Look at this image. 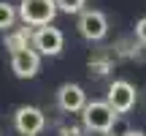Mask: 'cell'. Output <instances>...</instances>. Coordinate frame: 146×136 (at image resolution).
<instances>
[{
    "instance_id": "8",
    "label": "cell",
    "mask_w": 146,
    "mask_h": 136,
    "mask_svg": "<svg viewBox=\"0 0 146 136\" xmlns=\"http://www.w3.org/2000/svg\"><path fill=\"white\" fill-rule=\"evenodd\" d=\"M57 104L62 112H68V114H76V112H81L84 106H87V93H84V87H78V84H62V87L57 90Z\"/></svg>"
},
{
    "instance_id": "4",
    "label": "cell",
    "mask_w": 146,
    "mask_h": 136,
    "mask_svg": "<svg viewBox=\"0 0 146 136\" xmlns=\"http://www.w3.org/2000/svg\"><path fill=\"white\" fill-rule=\"evenodd\" d=\"M30 46L35 49L38 55L54 57V55H60V52H62V46H65V36H62V30H60V27L46 25V27H38V30L33 33Z\"/></svg>"
},
{
    "instance_id": "6",
    "label": "cell",
    "mask_w": 146,
    "mask_h": 136,
    "mask_svg": "<svg viewBox=\"0 0 146 136\" xmlns=\"http://www.w3.org/2000/svg\"><path fill=\"white\" fill-rule=\"evenodd\" d=\"M14 125L22 136H35L46 128V114L38 106H19L14 114Z\"/></svg>"
},
{
    "instance_id": "15",
    "label": "cell",
    "mask_w": 146,
    "mask_h": 136,
    "mask_svg": "<svg viewBox=\"0 0 146 136\" xmlns=\"http://www.w3.org/2000/svg\"><path fill=\"white\" fill-rule=\"evenodd\" d=\"M125 136H146V133H143V131H127Z\"/></svg>"
},
{
    "instance_id": "10",
    "label": "cell",
    "mask_w": 146,
    "mask_h": 136,
    "mask_svg": "<svg viewBox=\"0 0 146 136\" xmlns=\"http://www.w3.org/2000/svg\"><path fill=\"white\" fill-rule=\"evenodd\" d=\"M16 22V8L5 0H0V30H11Z\"/></svg>"
},
{
    "instance_id": "14",
    "label": "cell",
    "mask_w": 146,
    "mask_h": 136,
    "mask_svg": "<svg viewBox=\"0 0 146 136\" xmlns=\"http://www.w3.org/2000/svg\"><path fill=\"white\" fill-rule=\"evenodd\" d=\"M60 136H84L81 128H76V125H70V128H62V133Z\"/></svg>"
},
{
    "instance_id": "1",
    "label": "cell",
    "mask_w": 146,
    "mask_h": 136,
    "mask_svg": "<svg viewBox=\"0 0 146 136\" xmlns=\"http://www.w3.org/2000/svg\"><path fill=\"white\" fill-rule=\"evenodd\" d=\"M16 16L25 22V27H46L57 16V5L54 0H22Z\"/></svg>"
},
{
    "instance_id": "3",
    "label": "cell",
    "mask_w": 146,
    "mask_h": 136,
    "mask_svg": "<svg viewBox=\"0 0 146 136\" xmlns=\"http://www.w3.org/2000/svg\"><path fill=\"white\" fill-rule=\"evenodd\" d=\"M138 101V90L133 87L130 82H125V79H116V82H111L108 87V95H106V104L114 109V114H127V112L135 106Z\"/></svg>"
},
{
    "instance_id": "2",
    "label": "cell",
    "mask_w": 146,
    "mask_h": 136,
    "mask_svg": "<svg viewBox=\"0 0 146 136\" xmlns=\"http://www.w3.org/2000/svg\"><path fill=\"white\" fill-rule=\"evenodd\" d=\"M116 120L119 117L114 114V109L106 101H87V106L81 109V123L92 133H108Z\"/></svg>"
},
{
    "instance_id": "9",
    "label": "cell",
    "mask_w": 146,
    "mask_h": 136,
    "mask_svg": "<svg viewBox=\"0 0 146 136\" xmlns=\"http://www.w3.org/2000/svg\"><path fill=\"white\" fill-rule=\"evenodd\" d=\"M30 41H33L30 27H19V30L5 33V49H8L11 55H14V52H22V49H30Z\"/></svg>"
},
{
    "instance_id": "13",
    "label": "cell",
    "mask_w": 146,
    "mask_h": 136,
    "mask_svg": "<svg viewBox=\"0 0 146 136\" xmlns=\"http://www.w3.org/2000/svg\"><path fill=\"white\" fill-rule=\"evenodd\" d=\"M135 38H138L141 46H146V16H143V19H138V25H135Z\"/></svg>"
},
{
    "instance_id": "5",
    "label": "cell",
    "mask_w": 146,
    "mask_h": 136,
    "mask_svg": "<svg viewBox=\"0 0 146 136\" xmlns=\"http://www.w3.org/2000/svg\"><path fill=\"white\" fill-rule=\"evenodd\" d=\"M78 33H81L87 41H103L106 33H108V19H106L103 11L95 8H84L78 14Z\"/></svg>"
},
{
    "instance_id": "11",
    "label": "cell",
    "mask_w": 146,
    "mask_h": 136,
    "mask_svg": "<svg viewBox=\"0 0 146 136\" xmlns=\"http://www.w3.org/2000/svg\"><path fill=\"white\" fill-rule=\"evenodd\" d=\"M111 71V57H92L89 60V73H95V76H106V73Z\"/></svg>"
},
{
    "instance_id": "7",
    "label": "cell",
    "mask_w": 146,
    "mask_h": 136,
    "mask_svg": "<svg viewBox=\"0 0 146 136\" xmlns=\"http://www.w3.org/2000/svg\"><path fill=\"white\" fill-rule=\"evenodd\" d=\"M38 68H41V55H38L33 46L11 55V71H14L19 79H33L38 73Z\"/></svg>"
},
{
    "instance_id": "12",
    "label": "cell",
    "mask_w": 146,
    "mask_h": 136,
    "mask_svg": "<svg viewBox=\"0 0 146 136\" xmlns=\"http://www.w3.org/2000/svg\"><path fill=\"white\" fill-rule=\"evenodd\" d=\"M84 3H87V0H54L57 11H65V14H81Z\"/></svg>"
}]
</instances>
